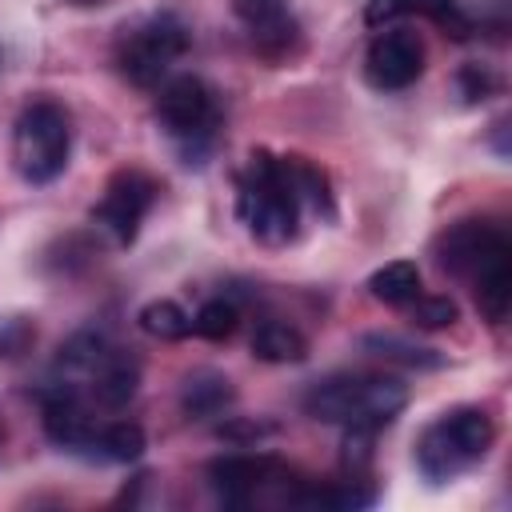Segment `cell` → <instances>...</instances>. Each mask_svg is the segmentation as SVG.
I'll list each match as a JSON object with an SVG mask.
<instances>
[{
  "mask_svg": "<svg viewBox=\"0 0 512 512\" xmlns=\"http://www.w3.org/2000/svg\"><path fill=\"white\" fill-rule=\"evenodd\" d=\"M156 192H160V184H156L148 172H140V168H120V172H112V180L104 184V196H100V204L92 208V224H96L100 232H108L112 244L128 248V244L136 240V232H140L148 208L156 204Z\"/></svg>",
  "mask_w": 512,
  "mask_h": 512,
  "instance_id": "obj_9",
  "label": "cell"
},
{
  "mask_svg": "<svg viewBox=\"0 0 512 512\" xmlns=\"http://www.w3.org/2000/svg\"><path fill=\"white\" fill-rule=\"evenodd\" d=\"M68 4H76V8H96V4H104V0H68Z\"/></svg>",
  "mask_w": 512,
  "mask_h": 512,
  "instance_id": "obj_26",
  "label": "cell"
},
{
  "mask_svg": "<svg viewBox=\"0 0 512 512\" xmlns=\"http://www.w3.org/2000/svg\"><path fill=\"white\" fill-rule=\"evenodd\" d=\"M440 272L464 280L488 324H504L512 308V240L492 220H456L432 240Z\"/></svg>",
  "mask_w": 512,
  "mask_h": 512,
  "instance_id": "obj_1",
  "label": "cell"
},
{
  "mask_svg": "<svg viewBox=\"0 0 512 512\" xmlns=\"http://www.w3.org/2000/svg\"><path fill=\"white\" fill-rule=\"evenodd\" d=\"M188 44L192 32L176 12H148L120 28L112 44V60L128 84L156 88L168 76V68L188 52Z\"/></svg>",
  "mask_w": 512,
  "mask_h": 512,
  "instance_id": "obj_6",
  "label": "cell"
},
{
  "mask_svg": "<svg viewBox=\"0 0 512 512\" xmlns=\"http://www.w3.org/2000/svg\"><path fill=\"white\" fill-rule=\"evenodd\" d=\"M72 156V120L68 108L40 96L28 100L12 124V168L28 184H52Z\"/></svg>",
  "mask_w": 512,
  "mask_h": 512,
  "instance_id": "obj_5",
  "label": "cell"
},
{
  "mask_svg": "<svg viewBox=\"0 0 512 512\" xmlns=\"http://www.w3.org/2000/svg\"><path fill=\"white\" fill-rule=\"evenodd\" d=\"M4 440H8V428H4V416H0V448H4Z\"/></svg>",
  "mask_w": 512,
  "mask_h": 512,
  "instance_id": "obj_27",
  "label": "cell"
},
{
  "mask_svg": "<svg viewBox=\"0 0 512 512\" xmlns=\"http://www.w3.org/2000/svg\"><path fill=\"white\" fill-rule=\"evenodd\" d=\"M304 412L336 428H384L408 404V384L384 372H332L308 384Z\"/></svg>",
  "mask_w": 512,
  "mask_h": 512,
  "instance_id": "obj_3",
  "label": "cell"
},
{
  "mask_svg": "<svg viewBox=\"0 0 512 512\" xmlns=\"http://www.w3.org/2000/svg\"><path fill=\"white\" fill-rule=\"evenodd\" d=\"M496 440V420L480 404H460L440 412L420 436H416V472L432 484H448L476 468Z\"/></svg>",
  "mask_w": 512,
  "mask_h": 512,
  "instance_id": "obj_4",
  "label": "cell"
},
{
  "mask_svg": "<svg viewBox=\"0 0 512 512\" xmlns=\"http://www.w3.org/2000/svg\"><path fill=\"white\" fill-rule=\"evenodd\" d=\"M288 480H292V472L272 452H228V456L208 460V484L232 508L256 504L260 492H268V488H284L288 504H296L304 484H288Z\"/></svg>",
  "mask_w": 512,
  "mask_h": 512,
  "instance_id": "obj_8",
  "label": "cell"
},
{
  "mask_svg": "<svg viewBox=\"0 0 512 512\" xmlns=\"http://www.w3.org/2000/svg\"><path fill=\"white\" fill-rule=\"evenodd\" d=\"M236 328H240V308H236V300H228V296L204 300V304L196 308V316H192V332L204 336V340H212V344L228 340Z\"/></svg>",
  "mask_w": 512,
  "mask_h": 512,
  "instance_id": "obj_22",
  "label": "cell"
},
{
  "mask_svg": "<svg viewBox=\"0 0 512 512\" xmlns=\"http://www.w3.org/2000/svg\"><path fill=\"white\" fill-rule=\"evenodd\" d=\"M136 388H140V360L120 348H108L104 360L84 380V396L100 408H124L136 396Z\"/></svg>",
  "mask_w": 512,
  "mask_h": 512,
  "instance_id": "obj_14",
  "label": "cell"
},
{
  "mask_svg": "<svg viewBox=\"0 0 512 512\" xmlns=\"http://www.w3.org/2000/svg\"><path fill=\"white\" fill-rule=\"evenodd\" d=\"M236 212L260 244L272 248L292 244L300 236V216H304L292 156H272L256 148L236 176Z\"/></svg>",
  "mask_w": 512,
  "mask_h": 512,
  "instance_id": "obj_2",
  "label": "cell"
},
{
  "mask_svg": "<svg viewBox=\"0 0 512 512\" xmlns=\"http://www.w3.org/2000/svg\"><path fill=\"white\" fill-rule=\"evenodd\" d=\"M360 344H364L372 356H380V360H388V364H404V368H444V360H448L440 348L416 344V340H408V336H400V332H364Z\"/></svg>",
  "mask_w": 512,
  "mask_h": 512,
  "instance_id": "obj_17",
  "label": "cell"
},
{
  "mask_svg": "<svg viewBox=\"0 0 512 512\" xmlns=\"http://www.w3.org/2000/svg\"><path fill=\"white\" fill-rule=\"evenodd\" d=\"M236 404V388L224 372L216 368H196L180 380V412L188 420H212L224 416Z\"/></svg>",
  "mask_w": 512,
  "mask_h": 512,
  "instance_id": "obj_15",
  "label": "cell"
},
{
  "mask_svg": "<svg viewBox=\"0 0 512 512\" xmlns=\"http://www.w3.org/2000/svg\"><path fill=\"white\" fill-rule=\"evenodd\" d=\"M364 76L376 92L412 88L424 76V40L404 24H388L384 32L372 36L364 52Z\"/></svg>",
  "mask_w": 512,
  "mask_h": 512,
  "instance_id": "obj_10",
  "label": "cell"
},
{
  "mask_svg": "<svg viewBox=\"0 0 512 512\" xmlns=\"http://www.w3.org/2000/svg\"><path fill=\"white\" fill-rule=\"evenodd\" d=\"M456 80H460V96H464L468 104L488 100V96L496 92V76H492V68H488V64H464Z\"/></svg>",
  "mask_w": 512,
  "mask_h": 512,
  "instance_id": "obj_24",
  "label": "cell"
},
{
  "mask_svg": "<svg viewBox=\"0 0 512 512\" xmlns=\"http://www.w3.org/2000/svg\"><path fill=\"white\" fill-rule=\"evenodd\" d=\"M232 12L248 28L260 56L288 60L300 48V24H296L288 0H232Z\"/></svg>",
  "mask_w": 512,
  "mask_h": 512,
  "instance_id": "obj_12",
  "label": "cell"
},
{
  "mask_svg": "<svg viewBox=\"0 0 512 512\" xmlns=\"http://www.w3.org/2000/svg\"><path fill=\"white\" fill-rule=\"evenodd\" d=\"M368 296L380 300V304H392V308L416 300L420 296V268H416V260H388V264H380L368 276Z\"/></svg>",
  "mask_w": 512,
  "mask_h": 512,
  "instance_id": "obj_18",
  "label": "cell"
},
{
  "mask_svg": "<svg viewBox=\"0 0 512 512\" xmlns=\"http://www.w3.org/2000/svg\"><path fill=\"white\" fill-rule=\"evenodd\" d=\"M148 448V436L136 420H108L100 428V444H96V456L100 460H116V464H132L140 460Z\"/></svg>",
  "mask_w": 512,
  "mask_h": 512,
  "instance_id": "obj_20",
  "label": "cell"
},
{
  "mask_svg": "<svg viewBox=\"0 0 512 512\" xmlns=\"http://www.w3.org/2000/svg\"><path fill=\"white\" fill-rule=\"evenodd\" d=\"M136 324H140L152 340H184V336L192 332V316H188L176 300H168V296L148 300V304L136 312Z\"/></svg>",
  "mask_w": 512,
  "mask_h": 512,
  "instance_id": "obj_19",
  "label": "cell"
},
{
  "mask_svg": "<svg viewBox=\"0 0 512 512\" xmlns=\"http://www.w3.org/2000/svg\"><path fill=\"white\" fill-rule=\"evenodd\" d=\"M292 172H296V188H300V204L312 208L316 216L332 220L336 216V200H332V184H328V172L308 164L304 156H292Z\"/></svg>",
  "mask_w": 512,
  "mask_h": 512,
  "instance_id": "obj_21",
  "label": "cell"
},
{
  "mask_svg": "<svg viewBox=\"0 0 512 512\" xmlns=\"http://www.w3.org/2000/svg\"><path fill=\"white\" fill-rule=\"evenodd\" d=\"M156 124L188 156V164H200V156L212 148V140L220 132L216 88L204 76H192V72L164 80V88L156 96Z\"/></svg>",
  "mask_w": 512,
  "mask_h": 512,
  "instance_id": "obj_7",
  "label": "cell"
},
{
  "mask_svg": "<svg viewBox=\"0 0 512 512\" xmlns=\"http://www.w3.org/2000/svg\"><path fill=\"white\" fill-rule=\"evenodd\" d=\"M252 356L264 364H300L308 360V336L288 320H260L252 332Z\"/></svg>",
  "mask_w": 512,
  "mask_h": 512,
  "instance_id": "obj_16",
  "label": "cell"
},
{
  "mask_svg": "<svg viewBox=\"0 0 512 512\" xmlns=\"http://www.w3.org/2000/svg\"><path fill=\"white\" fill-rule=\"evenodd\" d=\"M264 432H272V424H228V428H220V436H228V440H260Z\"/></svg>",
  "mask_w": 512,
  "mask_h": 512,
  "instance_id": "obj_25",
  "label": "cell"
},
{
  "mask_svg": "<svg viewBox=\"0 0 512 512\" xmlns=\"http://www.w3.org/2000/svg\"><path fill=\"white\" fill-rule=\"evenodd\" d=\"M408 320L416 328H452L460 320V304L452 296H416L408 300Z\"/></svg>",
  "mask_w": 512,
  "mask_h": 512,
  "instance_id": "obj_23",
  "label": "cell"
},
{
  "mask_svg": "<svg viewBox=\"0 0 512 512\" xmlns=\"http://www.w3.org/2000/svg\"><path fill=\"white\" fill-rule=\"evenodd\" d=\"M400 16H428L452 40H468L472 28H476L460 0H368V8H364V20L372 28H380V24L388 28Z\"/></svg>",
  "mask_w": 512,
  "mask_h": 512,
  "instance_id": "obj_13",
  "label": "cell"
},
{
  "mask_svg": "<svg viewBox=\"0 0 512 512\" xmlns=\"http://www.w3.org/2000/svg\"><path fill=\"white\" fill-rule=\"evenodd\" d=\"M44 432L64 452H88L96 456L100 444V416L92 412V400L72 384H52L44 392Z\"/></svg>",
  "mask_w": 512,
  "mask_h": 512,
  "instance_id": "obj_11",
  "label": "cell"
}]
</instances>
